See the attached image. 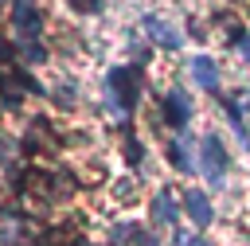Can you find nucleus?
<instances>
[{
  "label": "nucleus",
  "mask_w": 250,
  "mask_h": 246,
  "mask_svg": "<svg viewBox=\"0 0 250 246\" xmlns=\"http://www.w3.org/2000/svg\"><path fill=\"white\" fill-rule=\"evenodd\" d=\"M184 211H188V219H191L199 230H203V226H211V219H215V211H211V199H207L203 191H195V187L184 195Z\"/></svg>",
  "instance_id": "423d86ee"
},
{
  "label": "nucleus",
  "mask_w": 250,
  "mask_h": 246,
  "mask_svg": "<svg viewBox=\"0 0 250 246\" xmlns=\"http://www.w3.org/2000/svg\"><path fill=\"white\" fill-rule=\"evenodd\" d=\"M141 27H145V35H148L156 47H164V51H176V47L184 43V35H180L168 20H160V16H145V20H141Z\"/></svg>",
  "instance_id": "7ed1b4c3"
},
{
  "label": "nucleus",
  "mask_w": 250,
  "mask_h": 246,
  "mask_svg": "<svg viewBox=\"0 0 250 246\" xmlns=\"http://www.w3.org/2000/svg\"><path fill=\"white\" fill-rule=\"evenodd\" d=\"M125 160H129V164H141V160H145V148H141V141H137V137H129V141H125Z\"/></svg>",
  "instance_id": "ddd939ff"
},
{
  "label": "nucleus",
  "mask_w": 250,
  "mask_h": 246,
  "mask_svg": "<svg viewBox=\"0 0 250 246\" xmlns=\"http://www.w3.org/2000/svg\"><path fill=\"white\" fill-rule=\"evenodd\" d=\"M160 113H164V121H168L172 129H184L188 117H191V102H188V94H184V90H168V94L160 98Z\"/></svg>",
  "instance_id": "20e7f679"
},
{
  "label": "nucleus",
  "mask_w": 250,
  "mask_h": 246,
  "mask_svg": "<svg viewBox=\"0 0 250 246\" xmlns=\"http://www.w3.org/2000/svg\"><path fill=\"white\" fill-rule=\"evenodd\" d=\"M59 86H62V90L55 94V102H59V105H74V98H78V90H74V78H70V82H59Z\"/></svg>",
  "instance_id": "f8f14e48"
},
{
  "label": "nucleus",
  "mask_w": 250,
  "mask_h": 246,
  "mask_svg": "<svg viewBox=\"0 0 250 246\" xmlns=\"http://www.w3.org/2000/svg\"><path fill=\"white\" fill-rule=\"evenodd\" d=\"M191 78H195L203 90H219V66H215L207 55H195V59H191Z\"/></svg>",
  "instance_id": "6e6552de"
},
{
  "label": "nucleus",
  "mask_w": 250,
  "mask_h": 246,
  "mask_svg": "<svg viewBox=\"0 0 250 246\" xmlns=\"http://www.w3.org/2000/svg\"><path fill=\"white\" fill-rule=\"evenodd\" d=\"M180 246H211V242L199 238V234H191V238H180Z\"/></svg>",
  "instance_id": "dca6fc26"
},
{
  "label": "nucleus",
  "mask_w": 250,
  "mask_h": 246,
  "mask_svg": "<svg viewBox=\"0 0 250 246\" xmlns=\"http://www.w3.org/2000/svg\"><path fill=\"white\" fill-rule=\"evenodd\" d=\"M117 246H121V242H117Z\"/></svg>",
  "instance_id": "a211bd4d"
},
{
  "label": "nucleus",
  "mask_w": 250,
  "mask_h": 246,
  "mask_svg": "<svg viewBox=\"0 0 250 246\" xmlns=\"http://www.w3.org/2000/svg\"><path fill=\"white\" fill-rule=\"evenodd\" d=\"M230 47H234V51H238V55L250 62V35H246L242 27H230Z\"/></svg>",
  "instance_id": "9d476101"
},
{
  "label": "nucleus",
  "mask_w": 250,
  "mask_h": 246,
  "mask_svg": "<svg viewBox=\"0 0 250 246\" xmlns=\"http://www.w3.org/2000/svg\"><path fill=\"white\" fill-rule=\"evenodd\" d=\"M164 148H168V160H172L180 172H188V168H191V160L184 156V144H180V141H172V144H164Z\"/></svg>",
  "instance_id": "9b49d317"
},
{
  "label": "nucleus",
  "mask_w": 250,
  "mask_h": 246,
  "mask_svg": "<svg viewBox=\"0 0 250 246\" xmlns=\"http://www.w3.org/2000/svg\"><path fill=\"white\" fill-rule=\"evenodd\" d=\"M66 4H70L74 12H86V16H90V12H102V0H66Z\"/></svg>",
  "instance_id": "2eb2a0df"
},
{
  "label": "nucleus",
  "mask_w": 250,
  "mask_h": 246,
  "mask_svg": "<svg viewBox=\"0 0 250 246\" xmlns=\"http://www.w3.org/2000/svg\"><path fill=\"white\" fill-rule=\"evenodd\" d=\"M16 55H20V51H16L12 43H4V39H0V66H8V70H12V66H16Z\"/></svg>",
  "instance_id": "4468645a"
},
{
  "label": "nucleus",
  "mask_w": 250,
  "mask_h": 246,
  "mask_svg": "<svg viewBox=\"0 0 250 246\" xmlns=\"http://www.w3.org/2000/svg\"><path fill=\"white\" fill-rule=\"evenodd\" d=\"M16 4H35V0H12V8H16Z\"/></svg>",
  "instance_id": "f3484780"
},
{
  "label": "nucleus",
  "mask_w": 250,
  "mask_h": 246,
  "mask_svg": "<svg viewBox=\"0 0 250 246\" xmlns=\"http://www.w3.org/2000/svg\"><path fill=\"white\" fill-rule=\"evenodd\" d=\"M152 219H156V223H164V226H172V223L180 219V207H176L172 187H164V191H156V195H152Z\"/></svg>",
  "instance_id": "0eeeda50"
},
{
  "label": "nucleus",
  "mask_w": 250,
  "mask_h": 246,
  "mask_svg": "<svg viewBox=\"0 0 250 246\" xmlns=\"http://www.w3.org/2000/svg\"><path fill=\"white\" fill-rule=\"evenodd\" d=\"M12 23H16V31L23 35V43L35 39V35H39V23H43L39 4H16V8H12Z\"/></svg>",
  "instance_id": "39448f33"
},
{
  "label": "nucleus",
  "mask_w": 250,
  "mask_h": 246,
  "mask_svg": "<svg viewBox=\"0 0 250 246\" xmlns=\"http://www.w3.org/2000/svg\"><path fill=\"white\" fill-rule=\"evenodd\" d=\"M23 62L43 66V62H47V47H43L39 39H27V43H23Z\"/></svg>",
  "instance_id": "1a4fd4ad"
},
{
  "label": "nucleus",
  "mask_w": 250,
  "mask_h": 246,
  "mask_svg": "<svg viewBox=\"0 0 250 246\" xmlns=\"http://www.w3.org/2000/svg\"><path fill=\"white\" fill-rule=\"evenodd\" d=\"M199 168H203V176H207L211 184H223V176H227V168H230L227 148H223V141H219L215 133H207L203 144H199Z\"/></svg>",
  "instance_id": "f03ea898"
},
{
  "label": "nucleus",
  "mask_w": 250,
  "mask_h": 246,
  "mask_svg": "<svg viewBox=\"0 0 250 246\" xmlns=\"http://www.w3.org/2000/svg\"><path fill=\"white\" fill-rule=\"evenodd\" d=\"M105 94L109 102L117 105V113H133L137 102H141V70L133 66H113L105 74Z\"/></svg>",
  "instance_id": "f257e3e1"
}]
</instances>
